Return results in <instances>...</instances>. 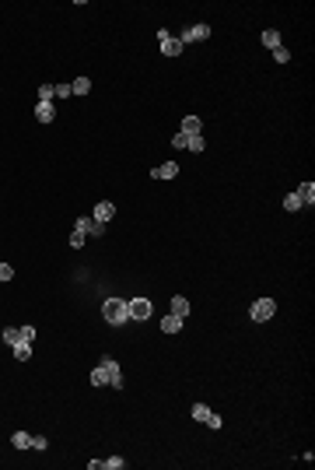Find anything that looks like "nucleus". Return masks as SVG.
<instances>
[{
	"label": "nucleus",
	"mask_w": 315,
	"mask_h": 470,
	"mask_svg": "<svg viewBox=\"0 0 315 470\" xmlns=\"http://www.w3.org/2000/svg\"><path fill=\"white\" fill-rule=\"evenodd\" d=\"M102 316H105L112 327H123V323L130 320V309H126V302H123V298H109V302L102 305Z\"/></svg>",
	"instance_id": "nucleus-1"
},
{
	"label": "nucleus",
	"mask_w": 315,
	"mask_h": 470,
	"mask_svg": "<svg viewBox=\"0 0 315 470\" xmlns=\"http://www.w3.org/2000/svg\"><path fill=\"white\" fill-rule=\"evenodd\" d=\"M273 312H277V302H273V298H259V302H252L249 316L256 323H266V320H273Z\"/></svg>",
	"instance_id": "nucleus-2"
},
{
	"label": "nucleus",
	"mask_w": 315,
	"mask_h": 470,
	"mask_svg": "<svg viewBox=\"0 0 315 470\" xmlns=\"http://www.w3.org/2000/svg\"><path fill=\"white\" fill-rule=\"evenodd\" d=\"M193 421H203L207 428H221V424H224L221 414H214L207 404H193Z\"/></svg>",
	"instance_id": "nucleus-3"
},
{
	"label": "nucleus",
	"mask_w": 315,
	"mask_h": 470,
	"mask_svg": "<svg viewBox=\"0 0 315 470\" xmlns=\"http://www.w3.org/2000/svg\"><path fill=\"white\" fill-rule=\"evenodd\" d=\"M203 39H210V25H189V28L179 35V43L186 46V43H203Z\"/></svg>",
	"instance_id": "nucleus-4"
},
{
	"label": "nucleus",
	"mask_w": 315,
	"mask_h": 470,
	"mask_svg": "<svg viewBox=\"0 0 315 470\" xmlns=\"http://www.w3.org/2000/svg\"><path fill=\"white\" fill-rule=\"evenodd\" d=\"M158 39H161V53H165V56H179V53H182V43H179L175 35H168V28L158 32Z\"/></svg>",
	"instance_id": "nucleus-5"
},
{
	"label": "nucleus",
	"mask_w": 315,
	"mask_h": 470,
	"mask_svg": "<svg viewBox=\"0 0 315 470\" xmlns=\"http://www.w3.org/2000/svg\"><path fill=\"white\" fill-rule=\"evenodd\" d=\"M126 309H130V320H147L151 316V302L147 298H130Z\"/></svg>",
	"instance_id": "nucleus-6"
},
{
	"label": "nucleus",
	"mask_w": 315,
	"mask_h": 470,
	"mask_svg": "<svg viewBox=\"0 0 315 470\" xmlns=\"http://www.w3.org/2000/svg\"><path fill=\"white\" fill-rule=\"evenodd\" d=\"M74 232H84V235H102V232H105V225H98L95 218H77V221H74Z\"/></svg>",
	"instance_id": "nucleus-7"
},
{
	"label": "nucleus",
	"mask_w": 315,
	"mask_h": 470,
	"mask_svg": "<svg viewBox=\"0 0 315 470\" xmlns=\"http://www.w3.org/2000/svg\"><path fill=\"white\" fill-rule=\"evenodd\" d=\"M294 193H298L301 207H312V204H315V183H312V179H308V183H301V186H298Z\"/></svg>",
	"instance_id": "nucleus-8"
},
{
	"label": "nucleus",
	"mask_w": 315,
	"mask_h": 470,
	"mask_svg": "<svg viewBox=\"0 0 315 470\" xmlns=\"http://www.w3.org/2000/svg\"><path fill=\"white\" fill-rule=\"evenodd\" d=\"M112 214H116V207H112V200H102V204H95V221L98 225H105V221H112Z\"/></svg>",
	"instance_id": "nucleus-9"
},
{
	"label": "nucleus",
	"mask_w": 315,
	"mask_h": 470,
	"mask_svg": "<svg viewBox=\"0 0 315 470\" xmlns=\"http://www.w3.org/2000/svg\"><path fill=\"white\" fill-rule=\"evenodd\" d=\"M102 365H105V372H109V382L119 389L123 386V376H119V362H112V358H102Z\"/></svg>",
	"instance_id": "nucleus-10"
},
{
	"label": "nucleus",
	"mask_w": 315,
	"mask_h": 470,
	"mask_svg": "<svg viewBox=\"0 0 315 470\" xmlns=\"http://www.w3.org/2000/svg\"><path fill=\"white\" fill-rule=\"evenodd\" d=\"M35 120H39V123H53V120H56L53 102H39V105H35Z\"/></svg>",
	"instance_id": "nucleus-11"
},
{
	"label": "nucleus",
	"mask_w": 315,
	"mask_h": 470,
	"mask_svg": "<svg viewBox=\"0 0 315 470\" xmlns=\"http://www.w3.org/2000/svg\"><path fill=\"white\" fill-rule=\"evenodd\" d=\"M151 176H154V179H175V176H179V165H175V162H165V165L151 169Z\"/></svg>",
	"instance_id": "nucleus-12"
},
{
	"label": "nucleus",
	"mask_w": 315,
	"mask_h": 470,
	"mask_svg": "<svg viewBox=\"0 0 315 470\" xmlns=\"http://www.w3.org/2000/svg\"><path fill=\"white\" fill-rule=\"evenodd\" d=\"M200 130H203V123H200V116H186V120H182V134H186V137H196Z\"/></svg>",
	"instance_id": "nucleus-13"
},
{
	"label": "nucleus",
	"mask_w": 315,
	"mask_h": 470,
	"mask_svg": "<svg viewBox=\"0 0 315 470\" xmlns=\"http://www.w3.org/2000/svg\"><path fill=\"white\" fill-rule=\"evenodd\" d=\"M161 330H165V333H179V330H182V316H172V312H168V316L161 320Z\"/></svg>",
	"instance_id": "nucleus-14"
},
{
	"label": "nucleus",
	"mask_w": 315,
	"mask_h": 470,
	"mask_svg": "<svg viewBox=\"0 0 315 470\" xmlns=\"http://www.w3.org/2000/svg\"><path fill=\"white\" fill-rule=\"evenodd\" d=\"M172 316H182V320L189 316V302H186L182 295H175V298H172Z\"/></svg>",
	"instance_id": "nucleus-15"
},
{
	"label": "nucleus",
	"mask_w": 315,
	"mask_h": 470,
	"mask_svg": "<svg viewBox=\"0 0 315 470\" xmlns=\"http://www.w3.org/2000/svg\"><path fill=\"white\" fill-rule=\"evenodd\" d=\"M263 46L277 49V46H280V32H277V28H266V32H263Z\"/></svg>",
	"instance_id": "nucleus-16"
},
{
	"label": "nucleus",
	"mask_w": 315,
	"mask_h": 470,
	"mask_svg": "<svg viewBox=\"0 0 315 470\" xmlns=\"http://www.w3.org/2000/svg\"><path fill=\"white\" fill-rule=\"evenodd\" d=\"M11 446H14V449H28V446H32V435H28V432H14V435H11Z\"/></svg>",
	"instance_id": "nucleus-17"
},
{
	"label": "nucleus",
	"mask_w": 315,
	"mask_h": 470,
	"mask_svg": "<svg viewBox=\"0 0 315 470\" xmlns=\"http://www.w3.org/2000/svg\"><path fill=\"white\" fill-rule=\"evenodd\" d=\"M14 358H18V362H28V358H32V344L18 340V344H14Z\"/></svg>",
	"instance_id": "nucleus-18"
},
{
	"label": "nucleus",
	"mask_w": 315,
	"mask_h": 470,
	"mask_svg": "<svg viewBox=\"0 0 315 470\" xmlns=\"http://www.w3.org/2000/svg\"><path fill=\"white\" fill-rule=\"evenodd\" d=\"M70 88H74V95H88V92H91V81H88V77H74Z\"/></svg>",
	"instance_id": "nucleus-19"
},
{
	"label": "nucleus",
	"mask_w": 315,
	"mask_h": 470,
	"mask_svg": "<svg viewBox=\"0 0 315 470\" xmlns=\"http://www.w3.org/2000/svg\"><path fill=\"white\" fill-rule=\"evenodd\" d=\"M123 467H126L123 456H109V460H102V470H123Z\"/></svg>",
	"instance_id": "nucleus-20"
},
{
	"label": "nucleus",
	"mask_w": 315,
	"mask_h": 470,
	"mask_svg": "<svg viewBox=\"0 0 315 470\" xmlns=\"http://www.w3.org/2000/svg\"><path fill=\"white\" fill-rule=\"evenodd\" d=\"M284 211H301V200H298V193H287V197H284Z\"/></svg>",
	"instance_id": "nucleus-21"
},
{
	"label": "nucleus",
	"mask_w": 315,
	"mask_h": 470,
	"mask_svg": "<svg viewBox=\"0 0 315 470\" xmlns=\"http://www.w3.org/2000/svg\"><path fill=\"white\" fill-rule=\"evenodd\" d=\"M18 340H21V330H18V327H7V330H4V344H11V347H14Z\"/></svg>",
	"instance_id": "nucleus-22"
},
{
	"label": "nucleus",
	"mask_w": 315,
	"mask_h": 470,
	"mask_svg": "<svg viewBox=\"0 0 315 470\" xmlns=\"http://www.w3.org/2000/svg\"><path fill=\"white\" fill-rule=\"evenodd\" d=\"M91 382H95V386H105V382H109V372H105V365H98V369L91 372Z\"/></svg>",
	"instance_id": "nucleus-23"
},
{
	"label": "nucleus",
	"mask_w": 315,
	"mask_h": 470,
	"mask_svg": "<svg viewBox=\"0 0 315 470\" xmlns=\"http://www.w3.org/2000/svg\"><path fill=\"white\" fill-rule=\"evenodd\" d=\"M56 98V88L53 85H42V88H39V102H53Z\"/></svg>",
	"instance_id": "nucleus-24"
},
{
	"label": "nucleus",
	"mask_w": 315,
	"mask_h": 470,
	"mask_svg": "<svg viewBox=\"0 0 315 470\" xmlns=\"http://www.w3.org/2000/svg\"><path fill=\"white\" fill-rule=\"evenodd\" d=\"M186 147H189L193 154H200V151H203L207 144H203V137H200V134H196V137H189V144H186Z\"/></svg>",
	"instance_id": "nucleus-25"
},
{
	"label": "nucleus",
	"mask_w": 315,
	"mask_h": 470,
	"mask_svg": "<svg viewBox=\"0 0 315 470\" xmlns=\"http://www.w3.org/2000/svg\"><path fill=\"white\" fill-rule=\"evenodd\" d=\"M273 60H277V63H287V60H291V49L277 46V49H273Z\"/></svg>",
	"instance_id": "nucleus-26"
},
{
	"label": "nucleus",
	"mask_w": 315,
	"mask_h": 470,
	"mask_svg": "<svg viewBox=\"0 0 315 470\" xmlns=\"http://www.w3.org/2000/svg\"><path fill=\"white\" fill-rule=\"evenodd\" d=\"M14 278V267L11 263H0V281H11Z\"/></svg>",
	"instance_id": "nucleus-27"
},
{
	"label": "nucleus",
	"mask_w": 315,
	"mask_h": 470,
	"mask_svg": "<svg viewBox=\"0 0 315 470\" xmlns=\"http://www.w3.org/2000/svg\"><path fill=\"white\" fill-rule=\"evenodd\" d=\"M46 446H49L46 435H32V449H46Z\"/></svg>",
	"instance_id": "nucleus-28"
},
{
	"label": "nucleus",
	"mask_w": 315,
	"mask_h": 470,
	"mask_svg": "<svg viewBox=\"0 0 315 470\" xmlns=\"http://www.w3.org/2000/svg\"><path fill=\"white\" fill-rule=\"evenodd\" d=\"M70 246L81 249V246H84V232H74V235H70Z\"/></svg>",
	"instance_id": "nucleus-29"
},
{
	"label": "nucleus",
	"mask_w": 315,
	"mask_h": 470,
	"mask_svg": "<svg viewBox=\"0 0 315 470\" xmlns=\"http://www.w3.org/2000/svg\"><path fill=\"white\" fill-rule=\"evenodd\" d=\"M70 95H74L70 85H56V98H70Z\"/></svg>",
	"instance_id": "nucleus-30"
},
{
	"label": "nucleus",
	"mask_w": 315,
	"mask_h": 470,
	"mask_svg": "<svg viewBox=\"0 0 315 470\" xmlns=\"http://www.w3.org/2000/svg\"><path fill=\"white\" fill-rule=\"evenodd\" d=\"M21 340L32 344V340H35V327H21Z\"/></svg>",
	"instance_id": "nucleus-31"
},
{
	"label": "nucleus",
	"mask_w": 315,
	"mask_h": 470,
	"mask_svg": "<svg viewBox=\"0 0 315 470\" xmlns=\"http://www.w3.org/2000/svg\"><path fill=\"white\" fill-rule=\"evenodd\" d=\"M172 144H175V147H186V144H189V137H186V134H182V130H179V134H175V137H172Z\"/></svg>",
	"instance_id": "nucleus-32"
}]
</instances>
